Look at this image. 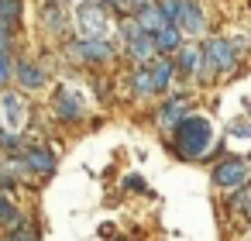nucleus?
I'll return each instance as SVG.
<instances>
[{"mask_svg": "<svg viewBox=\"0 0 251 241\" xmlns=\"http://www.w3.org/2000/svg\"><path fill=\"white\" fill-rule=\"evenodd\" d=\"M169 148L182 162H203L217 152V131L213 121L203 114H186L172 131H169Z\"/></svg>", "mask_w": 251, "mask_h": 241, "instance_id": "1", "label": "nucleus"}, {"mask_svg": "<svg viewBox=\"0 0 251 241\" xmlns=\"http://www.w3.org/2000/svg\"><path fill=\"white\" fill-rule=\"evenodd\" d=\"M117 28L114 11L103 0H76L73 7V38H110Z\"/></svg>", "mask_w": 251, "mask_h": 241, "instance_id": "2", "label": "nucleus"}, {"mask_svg": "<svg viewBox=\"0 0 251 241\" xmlns=\"http://www.w3.org/2000/svg\"><path fill=\"white\" fill-rule=\"evenodd\" d=\"M62 55L79 69H107L117 59V45L110 38H66Z\"/></svg>", "mask_w": 251, "mask_h": 241, "instance_id": "3", "label": "nucleus"}, {"mask_svg": "<svg viewBox=\"0 0 251 241\" xmlns=\"http://www.w3.org/2000/svg\"><path fill=\"white\" fill-rule=\"evenodd\" d=\"M38 25L49 38L66 42L73 38V0H42L38 7Z\"/></svg>", "mask_w": 251, "mask_h": 241, "instance_id": "4", "label": "nucleus"}, {"mask_svg": "<svg viewBox=\"0 0 251 241\" xmlns=\"http://www.w3.org/2000/svg\"><path fill=\"white\" fill-rule=\"evenodd\" d=\"M203 59L213 66V73L217 76H234L237 69H241V42H230V38H220V35H213V38H206L203 45Z\"/></svg>", "mask_w": 251, "mask_h": 241, "instance_id": "5", "label": "nucleus"}, {"mask_svg": "<svg viewBox=\"0 0 251 241\" xmlns=\"http://www.w3.org/2000/svg\"><path fill=\"white\" fill-rule=\"evenodd\" d=\"M86 114H90V104H86V97L76 90V86H66V83H59L55 86V93H52V117L59 121V124H83L86 121Z\"/></svg>", "mask_w": 251, "mask_h": 241, "instance_id": "6", "label": "nucleus"}, {"mask_svg": "<svg viewBox=\"0 0 251 241\" xmlns=\"http://www.w3.org/2000/svg\"><path fill=\"white\" fill-rule=\"evenodd\" d=\"M11 83L21 93H38V90L49 86V69L35 55H14V76H11Z\"/></svg>", "mask_w": 251, "mask_h": 241, "instance_id": "7", "label": "nucleus"}, {"mask_svg": "<svg viewBox=\"0 0 251 241\" xmlns=\"http://www.w3.org/2000/svg\"><path fill=\"white\" fill-rule=\"evenodd\" d=\"M28 121V100L21 90H0V124H4V131H14L21 134Z\"/></svg>", "mask_w": 251, "mask_h": 241, "instance_id": "8", "label": "nucleus"}, {"mask_svg": "<svg viewBox=\"0 0 251 241\" xmlns=\"http://www.w3.org/2000/svg\"><path fill=\"white\" fill-rule=\"evenodd\" d=\"M176 4V28L182 31V35H189V38H200L203 31H206V11H203V4L200 0H172Z\"/></svg>", "mask_w": 251, "mask_h": 241, "instance_id": "9", "label": "nucleus"}, {"mask_svg": "<svg viewBox=\"0 0 251 241\" xmlns=\"http://www.w3.org/2000/svg\"><path fill=\"white\" fill-rule=\"evenodd\" d=\"M248 176H251V165L241 155H227L213 165V186H220V189H237L248 183Z\"/></svg>", "mask_w": 251, "mask_h": 241, "instance_id": "10", "label": "nucleus"}, {"mask_svg": "<svg viewBox=\"0 0 251 241\" xmlns=\"http://www.w3.org/2000/svg\"><path fill=\"white\" fill-rule=\"evenodd\" d=\"M189 110H193V97H189V93H165L162 107L155 110V124H158L162 131H172Z\"/></svg>", "mask_w": 251, "mask_h": 241, "instance_id": "11", "label": "nucleus"}, {"mask_svg": "<svg viewBox=\"0 0 251 241\" xmlns=\"http://www.w3.org/2000/svg\"><path fill=\"white\" fill-rule=\"evenodd\" d=\"M121 49H124V59H127L131 66H148V62H155V59H158L155 35H148V31L131 35L127 42H121Z\"/></svg>", "mask_w": 251, "mask_h": 241, "instance_id": "12", "label": "nucleus"}, {"mask_svg": "<svg viewBox=\"0 0 251 241\" xmlns=\"http://www.w3.org/2000/svg\"><path fill=\"white\" fill-rule=\"evenodd\" d=\"M18 155H21L25 169H28V172H35V176H52V172H55V165H59V155H55L49 145H25Z\"/></svg>", "mask_w": 251, "mask_h": 241, "instance_id": "13", "label": "nucleus"}, {"mask_svg": "<svg viewBox=\"0 0 251 241\" xmlns=\"http://www.w3.org/2000/svg\"><path fill=\"white\" fill-rule=\"evenodd\" d=\"M151 76H155V90H158V97L172 93V83L179 80V76H176V62H172V55H158V59L151 62Z\"/></svg>", "mask_w": 251, "mask_h": 241, "instance_id": "14", "label": "nucleus"}, {"mask_svg": "<svg viewBox=\"0 0 251 241\" xmlns=\"http://www.w3.org/2000/svg\"><path fill=\"white\" fill-rule=\"evenodd\" d=\"M127 83H131V93H134L138 100H151V97H158V90H155V76H151V62H148V66H134Z\"/></svg>", "mask_w": 251, "mask_h": 241, "instance_id": "15", "label": "nucleus"}, {"mask_svg": "<svg viewBox=\"0 0 251 241\" xmlns=\"http://www.w3.org/2000/svg\"><path fill=\"white\" fill-rule=\"evenodd\" d=\"M172 62H176V76H182V80H193V76H196V66H200V45H193V42H182V49L172 55Z\"/></svg>", "mask_w": 251, "mask_h": 241, "instance_id": "16", "label": "nucleus"}, {"mask_svg": "<svg viewBox=\"0 0 251 241\" xmlns=\"http://www.w3.org/2000/svg\"><path fill=\"white\" fill-rule=\"evenodd\" d=\"M25 176H28V169H25L21 155H4L0 159V189H14Z\"/></svg>", "mask_w": 251, "mask_h": 241, "instance_id": "17", "label": "nucleus"}, {"mask_svg": "<svg viewBox=\"0 0 251 241\" xmlns=\"http://www.w3.org/2000/svg\"><path fill=\"white\" fill-rule=\"evenodd\" d=\"M131 18L138 21V28L141 31H148V35H155V31H162L169 21L162 18V11H158V0L155 4H145V7H138V11H131Z\"/></svg>", "mask_w": 251, "mask_h": 241, "instance_id": "18", "label": "nucleus"}, {"mask_svg": "<svg viewBox=\"0 0 251 241\" xmlns=\"http://www.w3.org/2000/svg\"><path fill=\"white\" fill-rule=\"evenodd\" d=\"M0 25L18 35L25 25V0H0Z\"/></svg>", "mask_w": 251, "mask_h": 241, "instance_id": "19", "label": "nucleus"}, {"mask_svg": "<svg viewBox=\"0 0 251 241\" xmlns=\"http://www.w3.org/2000/svg\"><path fill=\"white\" fill-rule=\"evenodd\" d=\"M182 42H186V35L176 28V25H165L162 31H155V45H158V55H176L179 49H182Z\"/></svg>", "mask_w": 251, "mask_h": 241, "instance_id": "20", "label": "nucleus"}, {"mask_svg": "<svg viewBox=\"0 0 251 241\" xmlns=\"http://www.w3.org/2000/svg\"><path fill=\"white\" fill-rule=\"evenodd\" d=\"M25 217H21V210L4 196V189H0V227H18Z\"/></svg>", "mask_w": 251, "mask_h": 241, "instance_id": "21", "label": "nucleus"}, {"mask_svg": "<svg viewBox=\"0 0 251 241\" xmlns=\"http://www.w3.org/2000/svg\"><path fill=\"white\" fill-rule=\"evenodd\" d=\"M11 76H14V52H0V90L11 86Z\"/></svg>", "mask_w": 251, "mask_h": 241, "instance_id": "22", "label": "nucleus"}, {"mask_svg": "<svg viewBox=\"0 0 251 241\" xmlns=\"http://www.w3.org/2000/svg\"><path fill=\"white\" fill-rule=\"evenodd\" d=\"M230 207H237V210H244V217L251 220V186L244 183V186H237V193H234V200H230Z\"/></svg>", "mask_w": 251, "mask_h": 241, "instance_id": "23", "label": "nucleus"}, {"mask_svg": "<svg viewBox=\"0 0 251 241\" xmlns=\"http://www.w3.org/2000/svg\"><path fill=\"white\" fill-rule=\"evenodd\" d=\"M0 241H38V231H35V227H25V224H18L11 234H4Z\"/></svg>", "mask_w": 251, "mask_h": 241, "instance_id": "24", "label": "nucleus"}, {"mask_svg": "<svg viewBox=\"0 0 251 241\" xmlns=\"http://www.w3.org/2000/svg\"><path fill=\"white\" fill-rule=\"evenodd\" d=\"M121 186H124L127 193H148V183H145L141 176H134V172H131V176H124V179H121Z\"/></svg>", "mask_w": 251, "mask_h": 241, "instance_id": "25", "label": "nucleus"}, {"mask_svg": "<svg viewBox=\"0 0 251 241\" xmlns=\"http://www.w3.org/2000/svg\"><path fill=\"white\" fill-rule=\"evenodd\" d=\"M230 138H251V117L248 121H230Z\"/></svg>", "mask_w": 251, "mask_h": 241, "instance_id": "26", "label": "nucleus"}, {"mask_svg": "<svg viewBox=\"0 0 251 241\" xmlns=\"http://www.w3.org/2000/svg\"><path fill=\"white\" fill-rule=\"evenodd\" d=\"M14 31L11 28H4V25H0V52H14Z\"/></svg>", "mask_w": 251, "mask_h": 241, "instance_id": "27", "label": "nucleus"}, {"mask_svg": "<svg viewBox=\"0 0 251 241\" xmlns=\"http://www.w3.org/2000/svg\"><path fill=\"white\" fill-rule=\"evenodd\" d=\"M103 4H107L114 14H127V0H103Z\"/></svg>", "mask_w": 251, "mask_h": 241, "instance_id": "28", "label": "nucleus"}, {"mask_svg": "<svg viewBox=\"0 0 251 241\" xmlns=\"http://www.w3.org/2000/svg\"><path fill=\"white\" fill-rule=\"evenodd\" d=\"M145 4H155V0H127V14L138 11V7H145Z\"/></svg>", "mask_w": 251, "mask_h": 241, "instance_id": "29", "label": "nucleus"}, {"mask_svg": "<svg viewBox=\"0 0 251 241\" xmlns=\"http://www.w3.org/2000/svg\"><path fill=\"white\" fill-rule=\"evenodd\" d=\"M0 134H4V124H0Z\"/></svg>", "mask_w": 251, "mask_h": 241, "instance_id": "30", "label": "nucleus"}, {"mask_svg": "<svg viewBox=\"0 0 251 241\" xmlns=\"http://www.w3.org/2000/svg\"><path fill=\"white\" fill-rule=\"evenodd\" d=\"M248 117H251V110H248Z\"/></svg>", "mask_w": 251, "mask_h": 241, "instance_id": "31", "label": "nucleus"}, {"mask_svg": "<svg viewBox=\"0 0 251 241\" xmlns=\"http://www.w3.org/2000/svg\"><path fill=\"white\" fill-rule=\"evenodd\" d=\"M248 7H251V4H248Z\"/></svg>", "mask_w": 251, "mask_h": 241, "instance_id": "32", "label": "nucleus"}]
</instances>
